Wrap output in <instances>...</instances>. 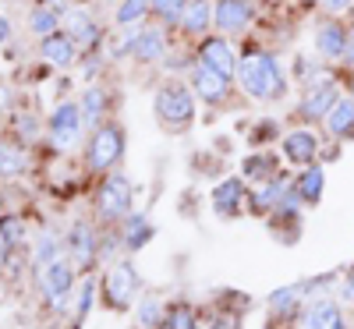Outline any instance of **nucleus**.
I'll use <instances>...</instances> for the list:
<instances>
[{
	"instance_id": "5701e85b",
	"label": "nucleus",
	"mask_w": 354,
	"mask_h": 329,
	"mask_svg": "<svg viewBox=\"0 0 354 329\" xmlns=\"http://www.w3.org/2000/svg\"><path fill=\"white\" fill-rule=\"evenodd\" d=\"M131 53L138 57V61H160V57L167 53V36H163V28H142Z\"/></svg>"
},
{
	"instance_id": "ddd939ff",
	"label": "nucleus",
	"mask_w": 354,
	"mask_h": 329,
	"mask_svg": "<svg viewBox=\"0 0 354 329\" xmlns=\"http://www.w3.org/2000/svg\"><path fill=\"white\" fill-rule=\"evenodd\" d=\"M192 88L198 93V100L205 103H223L227 100V88H230V78L216 75L213 68H205L202 61L192 68Z\"/></svg>"
},
{
	"instance_id": "f8f14e48",
	"label": "nucleus",
	"mask_w": 354,
	"mask_h": 329,
	"mask_svg": "<svg viewBox=\"0 0 354 329\" xmlns=\"http://www.w3.org/2000/svg\"><path fill=\"white\" fill-rule=\"evenodd\" d=\"M301 329H347L344 322V312H340V301H312L305 312H301Z\"/></svg>"
},
{
	"instance_id": "9d476101",
	"label": "nucleus",
	"mask_w": 354,
	"mask_h": 329,
	"mask_svg": "<svg viewBox=\"0 0 354 329\" xmlns=\"http://www.w3.org/2000/svg\"><path fill=\"white\" fill-rule=\"evenodd\" d=\"M315 50L326 64H344V53H347V25H340L337 18L322 21L319 32H315Z\"/></svg>"
},
{
	"instance_id": "a19ab883",
	"label": "nucleus",
	"mask_w": 354,
	"mask_h": 329,
	"mask_svg": "<svg viewBox=\"0 0 354 329\" xmlns=\"http://www.w3.org/2000/svg\"><path fill=\"white\" fill-rule=\"evenodd\" d=\"M8 39H11V21L0 15V43H8Z\"/></svg>"
},
{
	"instance_id": "cd10ccee",
	"label": "nucleus",
	"mask_w": 354,
	"mask_h": 329,
	"mask_svg": "<svg viewBox=\"0 0 354 329\" xmlns=\"http://www.w3.org/2000/svg\"><path fill=\"white\" fill-rule=\"evenodd\" d=\"M301 297H305V287H301V283L283 287V290H273V294H270V308L287 315V312H294V308L301 305Z\"/></svg>"
},
{
	"instance_id": "c756f323",
	"label": "nucleus",
	"mask_w": 354,
	"mask_h": 329,
	"mask_svg": "<svg viewBox=\"0 0 354 329\" xmlns=\"http://www.w3.org/2000/svg\"><path fill=\"white\" fill-rule=\"evenodd\" d=\"M149 11H153L149 0H124V4L117 8L113 21H117V25H138V21H142L145 15H149Z\"/></svg>"
},
{
	"instance_id": "39448f33",
	"label": "nucleus",
	"mask_w": 354,
	"mask_h": 329,
	"mask_svg": "<svg viewBox=\"0 0 354 329\" xmlns=\"http://www.w3.org/2000/svg\"><path fill=\"white\" fill-rule=\"evenodd\" d=\"M103 290H106V305L110 308H128L135 301V294H138V273L128 262L110 265V273L103 280Z\"/></svg>"
},
{
	"instance_id": "dca6fc26",
	"label": "nucleus",
	"mask_w": 354,
	"mask_h": 329,
	"mask_svg": "<svg viewBox=\"0 0 354 329\" xmlns=\"http://www.w3.org/2000/svg\"><path fill=\"white\" fill-rule=\"evenodd\" d=\"M39 50H43V57H46L53 68H71V64L78 61V43H75L71 32H53V36H46Z\"/></svg>"
},
{
	"instance_id": "f3484780",
	"label": "nucleus",
	"mask_w": 354,
	"mask_h": 329,
	"mask_svg": "<svg viewBox=\"0 0 354 329\" xmlns=\"http://www.w3.org/2000/svg\"><path fill=\"white\" fill-rule=\"evenodd\" d=\"M68 32L75 36V43L78 46H85V50H93L100 39H103V28L88 18L82 8H75V11H68Z\"/></svg>"
},
{
	"instance_id": "58836bf2",
	"label": "nucleus",
	"mask_w": 354,
	"mask_h": 329,
	"mask_svg": "<svg viewBox=\"0 0 354 329\" xmlns=\"http://www.w3.org/2000/svg\"><path fill=\"white\" fill-rule=\"evenodd\" d=\"M344 64L354 68V25L347 28V53H344Z\"/></svg>"
},
{
	"instance_id": "a878e982",
	"label": "nucleus",
	"mask_w": 354,
	"mask_h": 329,
	"mask_svg": "<svg viewBox=\"0 0 354 329\" xmlns=\"http://www.w3.org/2000/svg\"><path fill=\"white\" fill-rule=\"evenodd\" d=\"M57 28H61V18H57V11H53V8H36L32 15H28V32H36L39 39L53 36Z\"/></svg>"
},
{
	"instance_id": "f03ea898",
	"label": "nucleus",
	"mask_w": 354,
	"mask_h": 329,
	"mask_svg": "<svg viewBox=\"0 0 354 329\" xmlns=\"http://www.w3.org/2000/svg\"><path fill=\"white\" fill-rule=\"evenodd\" d=\"M153 110L167 131H185L195 117V100L181 82H167L153 100Z\"/></svg>"
},
{
	"instance_id": "4be33fe9",
	"label": "nucleus",
	"mask_w": 354,
	"mask_h": 329,
	"mask_svg": "<svg viewBox=\"0 0 354 329\" xmlns=\"http://www.w3.org/2000/svg\"><path fill=\"white\" fill-rule=\"evenodd\" d=\"M283 191H287V181H283V177H270V181H259V188H255V195H252V209H255V213H270V209L280 205Z\"/></svg>"
},
{
	"instance_id": "2eb2a0df",
	"label": "nucleus",
	"mask_w": 354,
	"mask_h": 329,
	"mask_svg": "<svg viewBox=\"0 0 354 329\" xmlns=\"http://www.w3.org/2000/svg\"><path fill=\"white\" fill-rule=\"evenodd\" d=\"M280 142H283V156H287L290 163L308 167V163H315V156H319V135L308 131V128L290 131V135H283Z\"/></svg>"
},
{
	"instance_id": "4c0bfd02",
	"label": "nucleus",
	"mask_w": 354,
	"mask_h": 329,
	"mask_svg": "<svg viewBox=\"0 0 354 329\" xmlns=\"http://www.w3.org/2000/svg\"><path fill=\"white\" fill-rule=\"evenodd\" d=\"M88 305H93V283H85V287L78 290V315H85Z\"/></svg>"
},
{
	"instance_id": "37998d69",
	"label": "nucleus",
	"mask_w": 354,
	"mask_h": 329,
	"mask_svg": "<svg viewBox=\"0 0 354 329\" xmlns=\"http://www.w3.org/2000/svg\"><path fill=\"white\" fill-rule=\"evenodd\" d=\"M4 252H8V245H4V241H0V265H4Z\"/></svg>"
},
{
	"instance_id": "e433bc0d",
	"label": "nucleus",
	"mask_w": 354,
	"mask_h": 329,
	"mask_svg": "<svg viewBox=\"0 0 354 329\" xmlns=\"http://www.w3.org/2000/svg\"><path fill=\"white\" fill-rule=\"evenodd\" d=\"M340 301H347V305H354V269L344 276V283H340Z\"/></svg>"
},
{
	"instance_id": "7c9ffc66",
	"label": "nucleus",
	"mask_w": 354,
	"mask_h": 329,
	"mask_svg": "<svg viewBox=\"0 0 354 329\" xmlns=\"http://www.w3.org/2000/svg\"><path fill=\"white\" fill-rule=\"evenodd\" d=\"M149 4H153V15L163 25H181V15L188 8V0H149Z\"/></svg>"
},
{
	"instance_id": "393cba45",
	"label": "nucleus",
	"mask_w": 354,
	"mask_h": 329,
	"mask_svg": "<svg viewBox=\"0 0 354 329\" xmlns=\"http://www.w3.org/2000/svg\"><path fill=\"white\" fill-rule=\"evenodd\" d=\"M25 167H28V156L21 149L11 142H0V177H21Z\"/></svg>"
},
{
	"instance_id": "2f4dec72",
	"label": "nucleus",
	"mask_w": 354,
	"mask_h": 329,
	"mask_svg": "<svg viewBox=\"0 0 354 329\" xmlns=\"http://www.w3.org/2000/svg\"><path fill=\"white\" fill-rule=\"evenodd\" d=\"M156 329H195V312L188 305H174L163 312V322Z\"/></svg>"
},
{
	"instance_id": "473e14b6",
	"label": "nucleus",
	"mask_w": 354,
	"mask_h": 329,
	"mask_svg": "<svg viewBox=\"0 0 354 329\" xmlns=\"http://www.w3.org/2000/svg\"><path fill=\"white\" fill-rule=\"evenodd\" d=\"M273 170H277V160L273 156H248L245 160V173L255 177V181H270V177H277Z\"/></svg>"
},
{
	"instance_id": "423d86ee",
	"label": "nucleus",
	"mask_w": 354,
	"mask_h": 329,
	"mask_svg": "<svg viewBox=\"0 0 354 329\" xmlns=\"http://www.w3.org/2000/svg\"><path fill=\"white\" fill-rule=\"evenodd\" d=\"M340 96V85L333 75H322L315 82H308V93H305V103H301V117L305 121H322L330 113V106L337 103Z\"/></svg>"
},
{
	"instance_id": "c9c22d12",
	"label": "nucleus",
	"mask_w": 354,
	"mask_h": 329,
	"mask_svg": "<svg viewBox=\"0 0 354 329\" xmlns=\"http://www.w3.org/2000/svg\"><path fill=\"white\" fill-rule=\"evenodd\" d=\"M322 11L330 18H340L344 11H354V0H322Z\"/></svg>"
},
{
	"instance_id": "f257e3e1",
	"label": "nucleus",
	"mask_w": 354,
	"mask_h": 329,
	"mask_svg": "<svg viewBox=\"0 0 354 329\" xmlns=\"http://www.w3.org/2000/svg\"><path fill=\"white\" fill-rule=\"evenodd\" d=\"M238 82L245 85V93L259 103H270V100H280L283 88H287V78L280 71V61L266 50H248L245 57H238Z\"/></svg>"
},
{
	"instance_id": "c85d7f7f",
	"label": "nucleus",
	"mask_w": 354,
	"mask_h": 329,
	"mask_svg": "<svg viewBox=\"0 0 354 329\" xmlns=\"http://www.w3.org/2000/svg\"><path fill=\"white\" fill-rule=\"evenodd\" d=\"M153 237V227H149V220L145 216H131L128 220V227H124V245L131 248V252H138L145 241Z\"/></svg>"
},
{
	"instance_id": "49530a36",
	"label": "nucleus",
	"mask_w": 354,
	"mask_h": 329,
	"mask_svg": "<svg viewBox=\"0 0 354 329\" xmlns=\"http://www.w3.org/2000/svg\"><path fill=\"white\" fill-rule=\"evenodd\" d=\"M308 4H315V0H308Z\"/></svg>"
},
{
	"instance_id": "412c9836",
	"label": "nucleus",
	"mask_w": 354,
	"mask_h": 329,
	"mask_svg": "<svg viewBox=\"0 0 354 329\" xmlns=\"http://www.w3.org/2000/svg\"><path fill=\"white\" fill-rule=\"evenodd\" d=\"M106 106H110L106 88L88 85V88H85V96H82V117H85V124H88V128H100V121L106 117Z\"/></svg>"
},
{
	"instance_id": "ea45409f",
	"label": "nucleus",
	"mask_w": 354,
	"mask_h": 329,
	"mask_svg": "<svg viewBox=\"0 0 354 329\" xmlns=\"http://www.w3.org/2000/svg\"><path fill=\"white\" fill-rule=\"evenodd\" d=\"M18 128H21V131H25L28 138H36V131H39V128H36V121H32V117H28V121H25V117H18Z\"/></svg>"
},
{
	"instance_id": "20e7f679",
	"label": "nucleus",
	"mask_w": 354,
	"mask_h": 329,
	"mask_svg": "<svg viewBox=\"0 0 354 329\" xmlns=\"http://www.w3.org/2000/svg\"><path fill=\"white\" fill-rule=\"evenodd\" d=\"M82 106L75 103H57V110L50 113V145L57 149V153H68V149H75L78 135H82Z\"/></svg>"
},
{
	"instance_id": "7ed1b4c3",
	"label": "nucleus",
	"mask_w": 354,
	"mask_h": 329,
	"mask_svg": "<svg viewBox=\"0 0 354 329\" xmlns=\"http://www.w3.org/2000/svg\"><path fill=\"white\" fill-rule=\"evenodd\" d=\"M121 153H124V131H121V124H100L93 131V142H88V153H85L88 170H96V173L110 170L117 160H121Z\"/></svg>"
},
{
	"instance_id": "6ab92c4d",
	"label": "nucleus",
	"mask_w": 354,
	"mask_h": 329,
	"mask_svg": "<svg viewBox=\"0 0 354 329\" xmlns=\"http://www.w3.org/2000/svg\"><path fill=\"white\" fill-rule=\"evenodd\" d=\"M322 188H326V170L319 163H308V170H301V177L294 181V191L301 195L305 205H315L322 198Z\"/></svg>"
},
{
	"instance_id": "6e6552de",
	"label": "nucleus",
	"mask_w": 354,
	"mask_h": 329,
	"mask_svg": "<svg viewBox=\"0 0 354 329\" xmlns=\"http://www.w3.org/2000/svg\"><path fill=\"white\" fill-rule=\"evenodd\" d=\"M252 21V0H216L213 4V28H220L223 36L245 32Z\"/></svg>"
},
{
	"instance_id": "0eeeda50",
	"label": "nucleus",
	"mask_w": 354,
	"mask_h": 329,
	"mask_svg": "<svg viewBox=\"0 0 354 329\" xmlns=\"http://www.w3.org/2000/svg\"><path fill=\"white\" fill-rule=\"evenodd\" d=\"M128 209H131V185H128V177L124 173L106 177L103 188H100V216L103 220H121V216H128Z\"/></svg>"
},
{
	"instance_id": "a18cd8bd",
	"label": "nucleus",
	"mask_w": 354,
	"mask_h": 329,
	"mask_svg": "<svg viewBox=\"0 0 354 329\" xmlns=\"http://www.w3.org/2000/svg\"><path fill=\"white\" fill-rule=\"evenodd\" d=\"M266 4H280V0H266Z\"/></svg>"
},
{
	"instance_id": "b1692460",
	"label": "nucleus",
	"mask_w": 354,
	"mask_h": 329,
	"mask_svg": "<svg viewBox=\"0 0 354 329\" xmlns=\"http://www.w3.org/2000/svg\"><path fill=\"white\" fill-rule=\"evenodd\" d=\"M68 245H71V258L78 265H88L96 258V241H93V230H88L85 223H75L71 237H68Z\"/></svg>"
},
{
	"instance_id": "a211bd4d",
	"label": "nucleus",
	"mask_w": 354,
	"mask_h": 329,
	"mask_svg": "<svg viewBox=\"0 0 354 329\" xmlns=\"http://www.w3.org/2000/svg\"><path fill=\"white\" fill-rule=\"evenodd\" d=\"M181 28L188 36H205L213 28V4L209 0H188V8L181 15Z\"/></svg>"
},
{
	"instance_id": "bb28decb",
	"label": "nucleus",
	"mask_w": 354,
	"mask_h": 329,
	"mask_svg": "<svg viewBox=\"0 0 354 329\" xmlns=\"http://www.w3.org/2000/svg\"><path fill=\"white\" fill-rule=\"evenodd\" d=\"M36 262H39V269L61 262V241H57V234L43 230V234L36 237Z\"/></svg>"
},
{
	"instance_id": "c03bdc74",
	"label": "nucleus",
	"mask_w": 354,
	"mask_h": 329,
	"mask_svg": "<svg viewBox=\"0 0 354 329\" xmlns=\"http://www.w3.org/2000/svg\"><path fill=\"white\" fill-rule=\"evenodd\" d=\"M347 85H351V96H354V71H351V78H347Z\"/></svg>"
},
{
	"instance_id": "aec40b11",
	"label": "nucleus",
	"mask_w": 354,
	"mask_h": 329,
	"mask_svg": "<svg viewBox=\"0 0 354 329\" xmlns=\"http://www.w3.org/2000/svg\"><path fill=\"white\" fill-rule=\"evenodd\" d=\"M241 198H245V185L238 181V177H230V181H223V185L213 191V209H216L220 216H238Z\"/></svg>"
},
{
	"instance_id": "1a4fd4ad",
	"label": "nucleus",
	"mask_w": 354,
	"mask_h": 329,
	"mask_svg": "<svg viewBox=\"0 0 354 329\" xmlns=\"http://www.w3.org/2000/svg\"><path fill=\"white\" fill-rule=\"evenodd\" d=\"M198 61H202L205 68H213L216 75H223V78H234V75H238V57H234L227 36H209V39H202Z\"/></svg>"
},
{
	"instance_id": "f704fd0d",
	"label": "nucleus",
	"mask_w": 354,
	"mask_h": 329,
	"mask_svg": "<svg viewBox=\"0 0 354 329\" xmlns=\"http://www.w3.org/2000/svg\"><path fill=\"white\" fill-rule=\"evenodd\" d=\"M21 237H25V223L18 216H4V220H0V241H4V245H18Z\"/></svg>"
},
{
	"instance_id": "4468645a",
	"label": "nucleus",
	"mask_w": 354,
	"mask_h": 329,
	"mask_svg": "<svg viewBox=\"0 0 354 329\" xmlns=\"http://www.w3.org/2000/svg\"><path fill=\"white\" fill-rule=\"evenodd\" d=\"M322 124L337 142H354V96H337L330 113L322 117Z\"/></svg>"
},
{
	"instance_id": "9b49d317",
	"label": "nucleus",
	"mask_w": 354,
	"mask_h": 329,
	"mask_svg": "<svg viewBox=\"0 0 354 329\" xmlns=\"http://www.w3.org/2000/svg\"><path fill=\"white\" fill-rule=\"evenodd\" d=\"M71 290H75V269H71L64 258L43 269V294H46V301H50L53 308H64V301H68Z\"/></svg>"
},
{
	"instance_id": "72a5a7b5",
	"label": "nucleus",
	"mask_w": 354,
	"mask_h": 329,
	"mask_svg": "<svg viewBox=\"0 0 354 329\" xmlns=\"http://www.w3.org/2000/svg\"><path fill=\"white\" fill-rule=\"evenodd\" d=\"M138 322H142L145 329H156V326L163 322V305L156 301V297H145V301H142V308H138Z\"/></svg>"
},
{
	"instance_id": "79ce46f5",
	"label": "nucleus",
	"mask_w": 354,
	"mask_h": 329,
	"mask_svg": "<svg viewBox=\"0 0 354 329\" xmlns=\"http://www.w3.org/2000/svg\"><path fill=\"white\" fill-rule=\"evenodd\" d=\"M8 106H11V88L0 82V110H8Z\"/></svg>"
}]
</instances>
